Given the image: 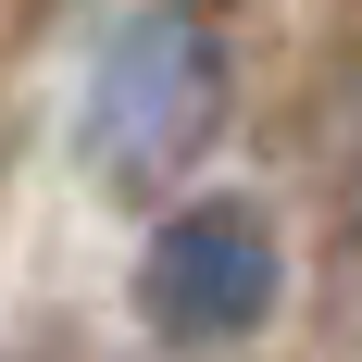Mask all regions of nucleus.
Instances as JSON below:
<instances>
[{
    "label": "nucleus",
    "instance_id": "obj_1",
    "mask_svg": "<svg viewBox=\"0 0 362 362\" xmlns=\"http://www.w3.org/2000/svg\"><path fill=\"white\" fill-rule=\"evenodd\" d=\"M238 88V13L225 0H150L88 63V163L112 187H175L225 125Z\"/></svg>",
    "mask_w": 362,
    "mask_h": 362
},
{
    "label": "nucleus",
    "instance_id": "obj_2",
    "mask_svg": "<svg viewBox=\"0 0 362 362\" xmlns=\"http://www.w3.org/2000/svg\"><path fill=\"white\" fill-rule=\"evenodd\" d=\"M275 288H288V250H275V225L250 200H187V213L150 225V250H138V313L175 350L262 337L275 325Z\"/></svg>",
    "mask_w": 362,
    "mask_h": 362
}]
</instances>
